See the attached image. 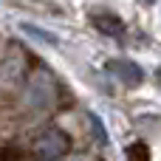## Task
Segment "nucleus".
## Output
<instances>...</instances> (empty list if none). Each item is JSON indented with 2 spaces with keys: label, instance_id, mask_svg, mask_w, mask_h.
<instances>
[{
  "label": "nucleus",
  "instance_id": "obj_7",
  "mask_svg": "<svg viewBox=\"0 0 161 161\" xmlns=\"http://www.w3.org/2000/svg\"><path fill=\"white\" fill-rule=\"evenodd\" d=\"M88 119H91V125H93V136H96V139H99L102 144H108V127H105V125L99 122V116H96V113H91Z\"/></svg>",
  "mask_w": 161,
  "mask_h": 161
},
{
  "label": "nucleus",
  "instance_id": "obj_8",
  "mask_svg": "<svg viewBox=\"0 0 161 161\" xmlns=\"http://www.w3.org/2000/svg\"><path fill=\"white\" fill-rule=\"evenodd\" d=\"M156 82H158V88H161V68L156 71Z\"/></svg>",
  "mask_w": 161,
  "mask_h": 161
},
{
  "label": "nucleus",
  "instance_id": "obj_6",
  "mask_svg": "<svg viewBox=\"0 0 161 161\" xmlns=\"http://www.w3.org/2000/svg\"><path fill=\"white\" fill-rule=\"evenodd\" d=\"M127 161H150V150L144 142H133L127 147Z\"/></svg>",
  "mask_w": 161,
  "mask_h": 161
},
{
  "label": "nucleus",
  "instance_id": "obj_5",
  "mask_svg": "<svg viewBox=\"0 0 161 161\" xmlns=\"http://www.w3.org/2000/svg\"><path fill=\"white\" fill-rule=\"evenodd\" d=\"M20 31L28 34L31 40H40L42 45H57V42H59L57 34H51V31H45V28H40V25H31V23H20Z\"/></svg>",
  "mask_w": 161,
  "mask_h": 161
},
{
  "label": "nucleus",
  "instance_id": "obj_4",
  "mask_svg": "<svg viewBox=\"0 0 161 161\" xmlns=\"http://www.w3.org/2000/svg\"><path fill=\"white\" fill-rule=\"evenodd\" d=\"M93 25L108 37H125V23L116 14H99V17H93Z\"/></svg>",
  "mask_w": 161,
  "mask_h": 161
},
{
  "label": "nucleus",
  "instance_id": "obj_2",
  "mask_svg": "<svg viewBox=\"0 0 161 161\" xmlns=\"http://www.w3.org/2000/svg\"><path fill=\"white\" fill-rule=\"evenodd\" d=\"M68 147H71V142H68V136H65L62 130H48V133L40 139L37 153H40L42 161H57V158H62V156L68 153Z\"/></svg>",
  "mask_w": 161,
  "mask_h": 161
},
{
  "label": "nucleus",
  "instance_id": "obj_3",
  "mask_svg": "<svg viewBox=\"0 0 161 161\" xmlns=\"http://www.w3.org/2000/svg\"><path fill=\"white\" fill-rule=\"evenodd\" d=\"M110 71L119 76V82H125V88H136V85L144 82V71L136 62H130V59H113Z\"/></svg>",
  "mask_w": 161,
  "mask_h": 161
},
{
  "label": "nucleus",
  "instance_id": "obj_1",
  "mask_svg": "<svg viewBox=\"0 0 161 161\" xmlns=\"http://www.w3.org/2000/svg\"><path fill=\"white\" fill-rule=\"evenodd\" d=\"M51 99H54V82H51V76H48L45 71H40V74L31 79V88H28V93H25V105H28L31 110H45V108L51 105Z\"/></svg>",
  "mask_w": 161,
  "mask_h": 161
}]
</instances>
